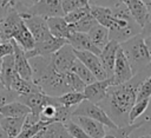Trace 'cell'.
Returning <instances> with one entry per match:
<instances>
[{
  "label": "cell",
  "mask_w": 151,
  "mask_h": 138,
  "mask_svg": "<svg viewBox=\"0 0 151 138\" xmlns=\"http://www.w3.org/2000/svg\"><path fill=\"white\" fill-rule=\"evenodd\" d=\"M150 74L151 64L144 70L137 72L129 81L119 85H111L107 90L106 97L99 103L118 127L130 124L129 113L136 101L138 87Z\"/></svg>",
  "instance_id": "6da1fadb"
},
{
  "label": "cell",
  "mask_w": 151,
  "mask_h": 138,
  "mask_svg": "<svg viewBox=\"0 0 151 138\" xmlns=\"http://www.w3.org/2000/svg\"><path fill=\"white\" fill-rule=\"evenodd\" d=\"M32 68V81L47 96L59 97L72 91L66 73H59L53 68L51 55H35L28 58Z\"/></svg>",
  "instance_id": "7a4b0ae2"
},
{
  "label": "cell",
  "mask_w": 151,
  "mask_h": 138,
  "mask_svg": "<svg viewBox=\"0 0 151 138\" xmlns=\"http://www.w3.org/2000/svg\"><path fill=\"white\" fill-rule=\"evenodd\" d=\"M119 45L132 68L133 74L144 70L146 66L151 64V58H150L144 37L142 34H137L123 41Z\"/></svg>",
  "instance_id": "3957f363"
},
{
  "label": "cell",
  "mask_w": 151,
  "mask_h": 138,
  "mask_svg": "<svg viewBox=\"0 0 151 138\" xmlns=\"http://www.w3.org/2000/svg\"><path fill=\"white\" fill-rule=\"evenodd\" d=\"M76 116H84V117L92 118V119L101 123L103 125H105L107 129L118 127L100 105L92 103L87 99H84L80 104H78L74 107V110L72 112V117H76Z\"/></svg>",
  "instance_id": "277c9868"
},
{
  "label": "cell",
  "mask_w": 151,
  "mask_h": 138,
  "mask_svg": "<svg viewBox=\"0 0 151 138\" xmlns=\"http://www.w3.org/2000/svg\"><path fill=\"white\" fill-rule=\"evenodd\" d=\"M32 15H39L45 19L50 17H64L63 0H38L25 12Z\"/></svg>",
  "instance_id": "5b68a950"
},
{
  "label": "cell",
  "mask_w": 151,
  "mask_h": 138,
  "mask_svg": "<svg viewBox=\"0 0 151 138\" xmlns=\"http://www.w3.org/2000/svg\"><path fill=\"white\" fill-rule=\"evenodd\" d=\"M51 59H52L53 68L57 72L67 73L71 71L74 61L77 60V57H76V53L72 46L68 42H66L57 52H54L51 55Z\"/></svg>",
  "instance_id": "8992f818"
},
{
  "label": "cell",
  "mask_w": 151,
  "mask_h": 138,
  "mask_svg": "<svg viewBox=\"0 0 151 138\" xmlns=\"http://www.w3.org/2000/svg\"><path fill=\"white\" fill-rule=\"evenodd\" d=\"M19 14L24 19V22L26 24L27 28L32 33L35 42L42 41V40H46L51 37H53L50 33L47 21H46L45 18L39 17V15H32V14H28V13H19Z\"/></svg>",
  "instance_id": "52a82bcc"
},
{
  "label": "cell",
  "mask_w": 151,
  "mask_h": 138,
  "mask_svg": "<svg viewBox=\"0 0 151 138\" xmlns=\"http://www.w3.org/2000/svg\"><path fill=\"white\" fill-rule=\"evenodd\" d=\"M133 72L132 68L124 54V52L120 48L119 45V50L117 52L116 55V61H114V67H113V73H112V85H119L123 83L129 81L132 77H133Z\"/></svg>",
  "instance_id": "ba28073f"
},
{
  "label": "cell",
  "mask_w": 151,
  "mask_h": 138,
  "mask_svg": "<svg viewBox=\"0 0 151 138\" xmlns=\"http://www.w3.org/2000/svg\"><path fill=\"white\" fill-rule=\"evenodd\" d=\"M74 53H76L77 59L80 60L92 72V74L94 75V78L97 80H103V79L110 78L107 75V73L105 72L104 67L101 66L98 54L88 52V51H76V50H74Z\"/></svg>",
  "instance_id": "9c48e42d"
},
{
  "label": "cell",
  "mask_w": 151,
  "mask_h": 138,
  "mask_svg": "<svg viewBox=\"0 0 151 138\" xmlns=\"http://www.w3.org/2000/svg\"><path fill=\"white\" fill-rule=\"evenodd\" d=\"M66 42H67L66 39L51 37V38H48L46 40L35 42L34 47L31 51L25 52V53H26L27 58L35 57V55H52L54 52H57Z\"/></svg>",
  "instance_id": "30bf717a"
},
{
  "label": "cell",
  "mask_w": 151,
  "mask_h": 138,
  "mask_svg": "<svg viewBox=\"0 0 151 138\" xmlns=\"http://www.w3.org/2000/svg\"><path fill=\"white\" fill-rule=\"evenodd\" d=\"M111 85H112L111 77L106 78V79H103V80H96V81L86 85L84 91H83V93L85 96V99H87L92 103L99 104L106 97L107 90Z\"/></svg>",
  "instance_id": "8fae6325"
},
{
  "label": "cell",
  "mask_w": 151,
  "mask_h": 138,
  "mask_svg": "<svg viewBox=\"0 0 151 138\" xmlns=\"http://www.w3.org/2000/svg\"><path fill=\"white\" fill-rule=\"evenodd\" d=\"M12 45H13V57H14V68L15 72L24 79L26 80H31L32 81V68L28 61V58L25 53V51L13 40Z\"/></svg>",
  "instance_id": "7c38bea8"
},
{
  "label": "cell",
  "mask_w": 151,
  "mask_h": 138,
  "mask_svg": "<svg viewBox=\"0 0 151 138\" xmlns=\"http://www.w3.org/2000/svg\"><path fill=\"white\" fill-rule=\"evenodd\" d=\"M119 50V44L114 40H110L99 52L98 58L101 63V66L104 67L105 72L107 73L109 77H112L113 73V67H114V61H116V55Z\"/></svg>",
  "instance_id": "4fadbf2b"
},
{
  "label": "cell",
  "mask_w": 151,
  "mask_h": 138,
  "mask_svg": "<svg viewBox=\"0 0 151 138\" xmlns=\"http://www.w3.org/2000/svg\"><path fill=\"white\" fill-rule=\"evenodd\" d=\"M66 40L72 46V48L76 51H88V52H92L96 54H99V52H100V50L92 42V40L90 39L87 33L71 31V33Z\"/></svg>",
  "instance_id": "5bb4252c"
},
{
  "label": "cell",
  "mask_w": 151,
  "mask_h": 138,
  "mask_svg": "<svg viewBox=\"0 0 151 138\" xmlns=\"http://www.w3.org/2000/svg\"><path fill=\"white\" fill-rule=\"evenodd\" d=\"M72 120L76 121L91 138H101L106 133V130H105L106 126L92 118L84 117V116H76V117H72Z\"/></svg>",
  "instance_id": "9a60e30c"
},
{
  "label": "cell",
  "mask_w": 151,
  "mask_h": 138,
  "mask_svg": "<svg viewBox=\"0 0 151 138\" xmlns=\"http://www.w3.org/2000/svg\"><path fill=\"white\" fill-rule=\"evenodd\" d=\"M46 21L50 33L53 37L63 38V39L68 38L71 33V28H70V24L65 20L64 17H50L46 19Z\"/></svg>",
  "instance_id": "2e32d148"
},
{
  "label": "cell",
  "mask_w": 151,
  "mask_h": 138,
  "mask_svg": "<svg viewBox=\"0 0 151 138\" xmlns=\"http://www.w3.org/2000/svg\"><path fill=\"white\" fill-rule=\"evenodd\" d=\"M90 6V5H88ZM90 12L93 15V18L97 20L98 24L105 26L106 28L111 29L116 21L117 18L113 15L112 9L109 7H101V6H90Z\"/></svg>",
  "instance_id": "e0dca14e"
},
{
  "label": "cell",
  "mask_w": 151,
  "mask_h": 138,
  "mask_svg": "<svg viewBox=\"0 0 151 138\" xmlns=\"http://www.w3.org/2000/svg\"><path fill=\"white\" fill-rule=\"evenodd\" d=\"M120 1L127 7L133 20L140 26H143L149 12V8L146 7V5L142 0H120Z\"/></svg>",
  "instance_id": "ac0fdd59"
},
{
  "label": "cell",
  "mask_w": 151,
  "mask_h": 138,
  "mask_svg": "<svg viewBox=\"0 0 151 138\" xmlns=\"http://www.w3.org/2000/svg\"><path fill=\"white\" fill-rule=\"evenodd\" d=\"M12 40L15 41L25 52L31 51L35 45V40H34L32 33L29 32V29L27 28L25 22H22L19 26V28L14 32Z\"/></svg>",
  "instance_id": "d6986e66"
},
{
  "label": "cell",
  "mask_w": 151,
  "mask_h": 138,
  "mask_svg": "<svg viewBox=\"0 0 151 138\" xmlns=\"http://www.w3.org/2000/svg\"><path fill=\"white\" fill-rule=\"evenodd\" d=\"M25 118L26 117H2L0 120V127L8 138H15L24 126Z\"/></svg>",
  "instance_id": "ffe728a7"
},
{
  "label": "cell",
  "mask_w": 151,
  "mask_h": 138,
  "mask_svg": "<svg viewBox=\"0 0 151 138\" xmlns=\"http://www.w3.org/2000/svg\"><path fill=\"white\" fill-rule=\"evenodd\" d=\"M29 113V107L18 99L12 100L0 107V114L2 117H26Z\"/></svg>",
  "instance_id": "44dd1931"
},
{
  "label": "cell",
  "mask_w": 151,
  "mask_h": 138,
  "mask_svg": "<svg viewBox=\"0 0 151 138\" xmlns=\"http://www.w3.org/2000/svg\"><path fill=\"white\" fill-rule=\"evenodd\" d=\"M9 90H12V91L19 97V96H25V94H28V93L39 91L40 88H39L33 81L26 80V79L21 78V77L17 73V74L14 75L12 83H11Z\"/></svg>",
  "instance_id": "7402d4cb"
},
{
  "label": "cell",
  "mask_w": 151,
  "mask_h": 138,
  "mask_svg": "<svg viewBox=\"0 0 151 138\" xmlns=\"http://www.w3.org/2000/svg\"><path fill=\"white\" fill-rule=\"evenodd\" d=\"M17 74L15 68H14V57L13 54L6 55L2 58V66H1V72H0V79L5 86V88L9 90L11 83Z\"/></svg>",
  "instance_id": "603a6c76"
},
{
  "label": "cell",
  "mask_w": 151,
  "mask_h": 138,
  "mask_svg": "<svg viewBox=\"0 0 151 138\" xmlns=\"http://www.w3.org/2000/svg\"><path fill=\"white\" fill-rule=\"evenodd\" d=\"M90 39L92 40V42L99 48L101 50L109 41H110V33H109V28H106L105 26L97 24L94 25L88 32H87Z\"/></svg>",
  "instance_id": "cb8c5ba5"
},
{
  "label": "cell",
  "mask_w": 151,
  "mask_h": 138,
  "mask_svg": "<svg viewBox=\"0 0 151 138\" xmlns=\"http://www.w3.org/2000/svg\"><path fill=\"white\" fill-rule=\"evenodd\" d=\"M41 138H71V136L68 134L64 123L52 121L44 127Z\"/></svg>",
  "instance_id": "d4e9b609"
},
{
  "label": "cell",
  "mask_w": 151,
  "mask_h": 138,
  "mask_svg": "<svg viewBox=\"0 0 151 138\" xmlns=\"http://www.w3.org/2000/svg\"><path fill=\"white\" fill-rule=\"evenodd\" d=\"M59 103L66 107H76L78 104H80L84 99L85 96L83 92H77V91H68L59 97H57Z\"/></svg>",
  "instance_id": "484cf974"
},
{
  "label": "cell",
  "mask_w": 151,
  "mask_h": 138,
  "mask_svg": "<svg viewBox=\"0 0 151 138\" xmlns=\"http://www.w3.org/2000/svg\"><path fill=\"white\" fill-rule=\"evenodd\" d=\"M71 72L76 73L86 85H88V84H91V83H93V81L97 80V79L94 78V75L92 74V72H91L80 60H78V59L74 61V64H73V66H72V68H71Z\"/></svg>",
  "instance_id": "4316f807"
},
{
  "label": "cell",
  "mask_w": 151,
  "mask_h": 138,
  "mask_svg": "<svg viewBox=\"0 0 151 138\" xmlns=\"http://www.w3.org/2000/svg\"><path fill=\"white\" fill-rule=\"evenodd\" d=\"M97 20L93 18V15L91 14V12L85 15L84 18H81L79 21L74 22V24H71L70 25V28L71 31H74V32H81V33H87L94 25H97Z\"/></svg>",
  "instance_id": "83f0119b"
},
{
  "label": "cell",
  "mask_w": 151,
  "mask_h": 138,
  "mask_svg": "<svg viewBox=\"0 0 151 138\" xmlns=\"http://www.w3.org/2000/svg\"><path fill=\"white\" fill-rule=\"evenodd\" d=\"M150 101L151 100H136L132 109L130 110V113H129V121L130 124L136 121L138 118H140L145 111L147 110L149 105H150Z\"/></svg>",
  "instance_id": "f1b7e54d"
},
{
  "label": "cell",
  "mask_w": 151,
  "mask_h": 138,
  "mask_svg": "<svg viewBox=\"0 0 151 138\" xmlns=\"http://www.w3.org/2000/svg\"><path fill=\"white\" fill-rule=\"evenodd\" d=\"M136 100H151V74L147 75L139 85Z\"/></svg>",
  "instance_id": "f546056e"
},
{
  "label": "cell",
  "mask_w": 151,
  "mask_h": 138,
  "mask_svg": "<svg viewBox=\"0 0 151 138\" xmlns=\"http://www.w3.org/2000/svg\"><path fill=\"white\" fill-rule=\"evenodd\" d=\"M68 134L71 136V138H91L76 121L72 120V118L70 120H67L66 123H64Z\"/></svg>",
  "instance_id": "4dcf8cb0"
},
{
  "label": "cell",
  "mask_w": 151,
  "mask_h": 138,
  "mask_svg": "<svg viewBox=\"0 0 151 138\" xmlns=\"http://www.w3.org/2000/svg\"><path fill=\"white\" fill-rule=\"evenodd\" d=\"M88 13H90V6H86V7H80V8L73 9V11L64 14V18L71 25V24H74L77 21H79L81 18H84Z\"/></svg>",
  "instance_id": "1f68e13d"
},
{
  "label": "cell",
  "mask_w": 151,
  "mask_h": 138,
  "mask_svg": "<svg viewBox=\"0 0 151 138\" xmlns=\"http://www.w3.org/2000/svg\"><path fill=\"white\" fill-rule=\"evenodd\" d=\"M66 79H67V83H68V85H70L72 91H77V92H83L84 91L86 84L76 73H73L71 71L67 72L66 73Z\"/></svg>",
  "instance_id": "d6a6232c"
},
{
  "label": "cell",
  "mask_w": 151,
  "mask_h": 138,
  "mask_svg": "<svg viewBox=\"0 0 151 138\" xmlns=\"http://www.w3.org/2000/svg\"><path fill=\"white\" fill-rule=\"evenodd\" d=\"M88 6V0H63V11L64 14L80 8V7H86Z\"/></svg>",
  "instance_id": "836d02e7"
},
{
  "label": "cell",
  "mask_w": 151,
  "mask_h": 138,
  "mask_svg": "<svg viewBox=\"0 0 151 138\" xmlns=\"http://www.w3.org/2000/svg\"><path fill=\"white\" fill-rule=\"evenodd\" d=\"M18 99V96L12 91V90H2L0 91V107H2L5 104L12 101V100H15Z\"/></svg>",
  "instance_id": "e575fe53"
},
{
  "label": "cell",
  "mask_w": 151,
  "mask_h": 138,
  "mask_svg": "<svg viewBox=\"0 0 151 138\" xmlns=\"http://www.w3.org/2000/svg\"><path fill=\"white\" fill-rule=\"evenodd\" d=\"M119 2L120 0H88L90 6H101V7H109V8L114 7Z\"/></svg>",
  "instance_id": "d590c367"
},
{
  "label": "cell",
  "mask_w": 151,
  "mask_h": 138,
  "mask_svg": "<svg viewBox=\"0 0 151 138\" xmlns=\"http://www.w3.org/2000/svg\"><path fill=\"white\" fill-rule=\"evenodd\" d=\"M140 34H142L144 38L151 35V8H149V12H147L145 22H144V25L142 26V32H140Z\"/></svg>",
  "instance_id": "8d00e7d4"
},
{
  "label": "cell",
  "mask_w": 151,
  "mask_h": 138,
  "mask_svg": "<svg viewBox=\"0 0 151 138\" xmlns=\"http://www.w3.org/2000/svg\"><path fill=\"white\" fill-rule=\"evenodd\" d=\"M13 54V45L12 41H5L0 44V58Z\"/></svg>",
  "instance_id": "74e56055"
},
{
  "label": "cell",
  "mask_w": 151,
  "mask_h": 138,
  "mask_svg": "<svg viewBox=\"0 0 151 138\" xmlns=\"http://www.w3.org/2000/svg\"><path fill=\"white\" fill-rule=\"evenodd\" d=\"M20 0H1V7L7 8V7H15L19 4Z\"/></svg>",
  "instance_id": "f35d334b"
},
{
  "label": "cell",
  "mask_w": 151,
  "mask_h": 138,
  "mask_svg": "<svg viewBox=\"0 0 151 138\" xmlns=\"http://www.w3.org/2000/svg\"><path fill=\"white\" fill-rule=\"evenodd\" d=\"M144 125L146 126V134H149L151 137V116L146 117V121L144 123Z\"/></svg>",
  "instance_id": "ab89813d"
},
{
  "label": "cell",
  "mask_w": 151,
  "mask_h": 138,
  "mask_svg": "<svg viewBox=\"0 0 151 138\" xmlns=\"http://www.w3.org/2000/svg\"><path fill=\"white\" fill-rule=\"evenodd\" d=\"M144 40H145V44H146V47H147V51H149V54H150V58H151V35L145 37Z\"/></svg>",
  "instance_id": "60d3db41"
},
{
  "label": "cell",
  "mask_w": 151,
  "mask_h": 138,
  "mask_svg": "<svg viewBox=\"0 0 151 138\" xmlns=\"http://www.w3.org/2000/svg\"><path fill=\"white\" fill-rule=\"evenodd\" d=\"M145 5H146V7L147 8H151V0H142Z\"/></svg>",
  "instance_id": "b9f144b4"
},
{
  "label": "cell",
  "mask_w": 151,
  "mask_h": 138,
  "mask_svg": "<svg viewBox=\"0 0 151 138\" xmlns=\"http://www.w3.org/2000/svg\"><path fill=\"white\" fill-rule=\"evenodd\" d=\"M0 138H8V137H7V134L4 132V130H2L1 127H0Z\"/></svg>",
  "instance_id": "7bdbcfd3"
},
{
  "label": "cell",
  "mask_w": 151,
  "mask_h": 138,
  "mask_svg": "<svg viewBox=\"0 0 151 138\" xmlns=\"http://www.w3.org/2000/svg\"><path fill=\"white\" fill-rule=\"evenodd\" d=\"M137 138H151L149 134H143V136H139V137H137Z\"/></svg>",
  "instance_id": "ee69618b"
},
{
  "label": "cell",
  "mask_w": 151,
  "mask_h": 138,
  "mask_svg": "<svg viewBox=\"0 0 151 138\" xmlns=\"http://www.w3.org/2000/svg\"><path fill=\"white\" fill-rule=\"evenodd\" d=\"M1 66H2V58H0V72H1Z\"/></svg>",
  "instance_id": "f6af8a7d"
},
{
  "label": "cell",
  "mask_w": 151,
  "mask_h": 138,
  "mask_svg": "<svg viewBox=\"0 0 151 138\" xmlns=\"http://www.w3.org/2000/svg\"><path fill=\"white\" fill-rule=\"evenodd\" d=\"M1 118H2V116H1V114H0V120H1Z\"/></svg>",
  "instance_id": "bcb514c9"
}]
</instances>
